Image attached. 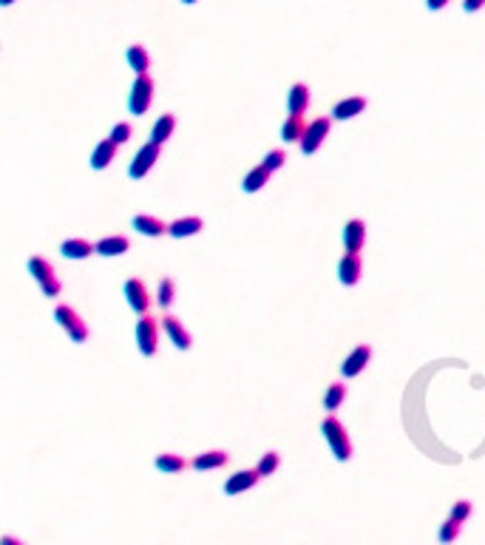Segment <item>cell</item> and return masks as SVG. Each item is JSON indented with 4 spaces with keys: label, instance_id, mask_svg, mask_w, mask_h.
Masks as SVG:
<instances>
[{
    "label": "cell",
    "instance_id": "obj_1",
    "mask_svg": "<svg viewBox=\"0 0 485 545\" xmlns=\"http://www.w3.org/2000/svg\"><path fill=\"white\" fill-rule=\"evenodd\" d=\"M321 432H324V440L329 443L332 454H335V460L346 463L352 460V440H349V432L346 426L335 417V415H326L324 423H321Z\"/></svg>",
    "mask_w": 485,
    "mask_h": 545
},
{
    "label": "cell",
    "instance_id": "obj_2",
    "mask_svg": "<svg viewBox=\"0 0 485 545\" xmlns=\"http://www.w3.org/2000/svg\"><path fill=\"white\" fill-rule=\"evenodd\" d=\"M28 272H32V279L37 282V287H40V293L46 298H57L60 290H63V282L57 279L51 261H46L43 256H32V259H28Z\"/></svg>",
    "mask_w": 485,
    "mask_h": 545
},
{
    "label": "cell",
    "instance_id": "obj_3",
    "mask_svg": "<svg viewBox=\"0 0 485 545\" xmlns=\"http://www.w3.org/2000/svg\"><path fill=\"white\" fill-rule=\"evenodd\" d=\"M54 321L63 327V332L69 336V341L74 344H85L88 341V324L77 315V310H71L69 304H57L54 307Z\"/></svg>",
    "mask_w": 485,
    "mask_h": 545
},
{
    "label": "cell",
    "instance_id": "obj_4",
    "mask_svg": "<svg viewBox=\"0 0 485 545\" xmlns=\"http://www.w3.org/2000/svg\"><path fill=\"white\" fill-rule=\"evenodd\" d=\"M136 349L145 358H154L159 352V321L148 313L136 321Z\"/></svg>",
    "mask_w": 485,
    "mask_h": 545
},
{
    "label": "cell",
    "instance_id": "obj_5",
    "mask_svg": "<svg viewBox=\"0 0 485 545\" xmlns=\"http://www.w3.org/2000/svg\"><path fill=\"white\" fill-rule=\"evenodd\" d=\"M329 131H332V116H318V119H312V123H307V131H304V137L298 139V145H301V154L312 157L315 150H318V148L326 142Z\"/></svg>",
    "mask_w": 485,
    "mask_h": 545
},
{
    "label": "cell",
    "instance_id": "obj_6",
    "mask_svg": "<svg viewBox=\"0 0 485 545\" xmlns=\"http://www.w3.org/2000/svg\"><path fill=\"white\" fill-rule=\"evenodd\" d=\"M150 103H154V77H150V74H136L131 97H128V111L142 116L150 108Z\"/></svg>",
    "mask_w": 485,
    "mask_h": 545
},
{
    "label": "cell",
    "instance_id": "obj_7",
    "mask_svg": "<svg viewBox=\"0 0 485 545\" xmlns=\"http://www.w3.org/2000/svg\"><path fill=\"white\" fill-rule=\"evenodd\" d=\"M159 154H162V145L145 142V145L136 150V157L131 159V165H128V176H131V179H145L148 171L159 162Z\"/></svg>",
    "mask_w": 485,
    "mask_h": 545
},
{
    "label": "cell",
    "instance_id": "obj_8",
    "mask_svg": "<svg viewBox=\"0 0 485 545\" xmlns=\"http://www.w3.org/2000/svg\"><path fill=\"white\" fill-rule=\"evenodd\" d=\"M123 293H125V301H128V307L134 313L145 315L150 310V295H148V287H145L142 279H128L125 287H123Z\"/></svg>",
    "mask_w": 485,
    "mask_h": 545
},
{
    "label": "cell",
    "instance_id": "obj_9",
    "mask_svg": "<svg viewBox=\"0 0 485 545\" xmlns=\"http://www.w3.org/2000/svg\"><path fill=\"white\" fill-rule=\"evenodd\" d=\"M369 358H372V347H369V344L355 347V349L344 358V363H341V375H344V378H355V375H360L363 370H367Z\"/></svg>",
    "mask_w": 485,
    "mask_h": 545
},
{
    "label": "cell",
    "instance_id": "obj_10",
    "mask_svg": "<svg viewBox=\"0 0 485 545\" xmlns=\"http://www.w3.org/2000/svg\"><path fill=\"white\" fill-rule=\"evenodd\" d=\"M261 480V474L256 472V469H241V472H236V474H230L227 477V483H224V494L227 497H236V494H245V492H250L256 483Z\"/></svg>",
    "mask_w": 485,
    "mask_h": 545
},
{
    "label": "cell",
    "instance_id": "obj_11",
    "mask_svg": "<svg viewBox=\"0 0 485 545\" xmlns=\"http://www.w3.org/2000/svg\"><path fill=\"white\" fill-rule=\"evenodd\" d=\"M162 329H165V336L170 338V344L176 347V349H191L193 347V341H191V332L185 329V324H182L176 315H165L162 318Z\"/></svg>",
    "mask_w": 485,
    "mask_h": 545
},
{
    "label": "cell",
    "instance_id": "obj_12",
    "mask_svg": "<svg viewBox=\"0 0 485 545\" xmlns=\"http://www.w3.org/2000/svg\"><path fill=\"white\" fill-rule=\"evenodd\" d=\"M363 241H367V222L363 219H349L344 227V248L346 253H358L363 250Z\"/></svg>",
    "mask_w": 485,
    "mask_h": 545
},
{
    "label": "cell",
    "instance_id": "obj_13",
    "mask_svg": "<svg viewBox=\"0 0 485 545\" xmlns=\"http://www.w3.org/2000/svg\"><path fill=\"white\" fill-rule=\"evenodd\" d=\"M360 272H363V264H360V256L358 253H346L338 264V279L344 287H355L360 282Z\"/></svg>",
    "mask_w": 485,
    "mask_h": 545
},
{
    "label": "cell",
    "instance_id": "obj_14",
    "mask_svg": "<svg viewBox=\"0 0 485 545\" xmlns=\"http://www.w3.org/2000/svg\"><path fill=\"white\" fill-rule=\"evenodd\" d=\"M227 460H230V454L224 449H210V451L196 454V458H193V469L196 472H213V469L227 466Z\"/></svg>",
    "mask_w": 485,
    "mask_h": 545
},
{
    "label": "cell",
    "instance_id": "obj_15",
    "mask_svg": "<svg viewBox=\"0 0 485 545\" xmlns=\"http://www.w3.org/2000/svg\"><path fill=\"white\" fill-rule=\"evenodd\" d=\"M307 108H310V85L307 83H295L290 88V94H287V111L304 116Z\"/></svg>",
    "mask_w": 485,
    "mask_h": 545
},
{
    "label": "cell",
    "instance_id": "obj_16",
    "mask_svg": "<svg viewBox=\"0 0 485 545\" xmlns=\"http://www.w3.org/2000/svg\"><path fill=\"white\" fill-rule=\"evenodd\" d=\"M367 97H346L341 103H335V108H332V119H338V123H344V119H352L358 114L367 111Z\"/></svg>",
    "mask_w": 485,
    "mask_h": 545
},
{
    "label": "cell",
    "instance_id": "obj_17",
    "mask_svg": "<svg viewBox=\"0 0 485 545\" xmlns=\"http://www.w3.org/2000/svg\"><path fill=\"white\" fill-rule=\"evenodd\" d=\"M128 248H131L128 236H105V239H100L94 245V253H100V256H123V253H128Z\"/></svg>",
    "mask_w": 485,
    "mask_h": 545
},
{
    "label": "cell",
    "instance_id": "obj_18",
    "mask_svg": "<svg viewBox=\"0 0 485 545\" xmlns=\"http://www.w3.org/2000/svg\"><path fill=\"white\" fill-rule=\"evenodd\" d=\"M134 227H136V233H142V236H150V239H159V236H165V233H168V225H165L162 219H157V216H148V214H139V216H134Z\"/></svg>",
    "mask_w": 485,
    "mask_h": 545
},
{
    "label": "cell",
    "instance_id": "obj_19",
    "mask_svg": "<svg viewBox=\"0 0 485 545\" xmlns=\"http://www.w3.org/2000/svg\"><path fill=\"white\" fill-rule=\"evenodd\" d=\"M202 227H204V222H202L199 216H185V219L170 222V225H168V233H170L173 239H188V236L202 233Z\"/></svg>",
    "mask_w": 485,
    "mask_h": 545
},
{
    "label": "cell",
    "instance_id": "obj_20",
    "mask_svg": "<svg viewBox=\"0 0 485 545\" xmlns=\"http://www.w3.org/2000/svg\"><path fill=\"white\" fill-rule=\"evenodd\" d=\"M114 157H116V145L111 139H103V142H97L94 154H91L88 162H91V168H94V171H105L114 162Z\"/></svg>",
    "mask_w": 485,
    "mask_h": 545
},
{
    "label": "cell",
    "instance_id": "obj_21",
    "mask_svg": "<svg viewBox=\"0 0 485 545\" xmlns=\"http://www.w3.org/2000/svg\"><path fill=\"white\" fill-rule=\"evenodd\" d=\"M60 253H63L66 259L80 261V259H88L91 253H94V245H91V241H85V239H66L63 245H60Z\"/></svg>",
    "mask_w": 485,
    "mask_h": 545
},
{
    "label": "cell",
    "instance_id": "obj_22",
    "mask_svg": "<svg viewBox=\"0 0 485 545\" xmlns=\"http://www.w3.org/2000/svg\"><path fill=\"white\" fill-rule=\"evenodd\" d=\"M344 401H346V386H344L341 381L329 383L326 392H324V409H326V415H335V412L341 409Z\"/></svg>",
    "mask_w": 485,
    "mask_h": 545
},
{
    "label": "cell",
    "instance_id": "obj_23",
    "mask_svg": "<svg viewBox=\"0 0 485 545\" xmlns=\"http://www.w3.org/2000/svg\"><path fill=\"white\" fill-rule=\"evenodd\" d=\"M173 128H176V116L173 114H162L154 123V128H150V142H157V145L168 142L173 137Z\"/></svg>",
    "mask_w": 485,
    "mask_h": 545
},
{
    "label": "cell",
    "instance_id": "obj_24",
    "mask_svg": "<svg viewBox=\"0 0 485 545\" xmlns=\"http://www.w3.org/2000/svg\"><path fill=\"white\" fill-rule=\"evenodd\" d=\"M125 57H128V66L134 69V74H148V69H150V54L145 51V46H139V43L128 46Z\"/></svg>",
    "mask_w": 485,
    "mask_h": 545
},
{
    "label": "cell",
    "instance_id": "obj_25",
    "mask_svg": "<svg viewBox=\"0 0 485 545\" xmlns=\"http://www.w3.org/2000/svg\"><path fill=\"white\" fill-rule=\"evenodd\" d=\"M304 131H307L304 116L290 114V116L284 119V126H281V139H284V142H298L301 137H304Z\"/></svg>",
    "mask_w": 485,
    "mask_h": 545
},
{
    "label": "cell",
    "instance_id": "obj_26",
    "mask_svg": "<svg viewBox=\"0 0 485 545\" xmlns=\"http://www.w3.org/2000/svg\"><path fill=\"white\" fill-rule=\"evenodd\" d=\"M154 466L159 469V472H165V474H179V472H185V458L182 454H173V451H162V454H157V460H154Z\"/></svg>",
    "mask_w": 485,
    "mask_h": 545
},
{
    "label": "cell",
    "instance_id": "obj_27",
    "mask_svg": "<svg viewBox=\"0 0 485 545\" xmlns=\"http://www.w3.org/2000/svg\"><path fill=\"white\" fill-rule=\"evenodd\" d=\"M270 182V171L264 168V165H256L247 176H245V182H241V191L245 193H258L264 185Z\"/></svg>",
    "mask_w": 485,
    "mask_h": 545
},
{
    "label": "cell",
    "instance_id": "obj_28",
    "mask_svg": "<svg viewBox=\"0 0 485 545\" xmlns=\"http://www.w3.org/2000/svg\"><path fill=\"white\" fill-rule=\"evenodd\" d=\"M279 466H281V454H279V451H264L261 460H258V466H256V472H258L261 477H272V474L279 472Z\"/></svg>",
    "mask_w": 485,
    "mask_h": 545
},
{
    "label": "cell",
    "instance_id": "obj_29",
    "mask_svg": "<svg viewBox=\"0 0 485 545\" xmlns=\"http://www.w3.org/2000/svg\"><path fill=\"white\" fill-rule=\"evenodd\" d=\"M173 295H176V282H173L170 276H165V279L159 282V290H157V301H159L162 310H168V307L173 304Z\"/></svg>",
    "mask_w": 485,
    "mask_h": 545
},
{
    "label": "cell",
    "instance_id": "obj_30",
    "mask_svg": "<svg viewBox=\"0 0 485 545\" xmlns=\"http://www.w3.org/2000/svg\"><path fill=\"white\" fill-rule=\"evenodd\" d=\"M460 528H463V526H460L457 520H451V517H448V520H446V523L440 526V531H437L440 542H443V545H451V542H457V537H460Z\"/></svg>",
    "mask_w": 485,
    "mask_h": 545
},
{
    "label": "cell",
    "instance_id": "obj_31",
    "mask_svg": "<svg viewBox=\"0 0 485 545\" xmlns=\"http://www.w3.org/2000/svg\"><path fill=\"white\" fill-rule=\"evenodd\" d=\"M471 511H474L471 500H457V503L451 505V514H448V517H451V520H457V523L463 526V523H466V520L471 517Z\"/></svg>",
    "mask_w": 485,
    "mask_h": 545
},
{
    "label": "cell",
    "instance_id": "obj_32",
    "mask_svg": "<svg viewBox=\"0 0 485 545\" xmlns=\"http://www.w3.org/2000/svg\"><path fill=\"white\" fill-rule=\"evenodd\" d=\"M284 162H287V154H284V150L281 148H276V150H270V154L261 159V165L272 173V171H281L284 168Z\"/></svg>",
    "mask_w": 485,
    "mask_h": 545
},
{
    "label": "cell",
    "instance_id": "obj_33",
    "mask_svg": "<svg viewBox=\"0 0 485 545\" xmlns=\"http://www.w3.org/2000/svg\"><path fill=\"white\" fill-rule=\"evenodd\" d=\"M131 134H134V131H131V123H116V126L111 128V137H108V139L119 148V145H125V142L131 139Z\"/></svg>",
    "mask_w": 485,
    "mask_h": 545
},
{
    "label": "cell",
    "instance_id": "obj_34",
    "mask_svg": "<svg viewBox=\"0 0 485 545\" xmlns=\"http://www.w3.org/2000/svg\"><path fill=\"white\" fill-rule=\"evenodd\" d=\"M485 6V0H463V12H479Z\"/></svg>",
    "mask_w": 485,
    "mask_h": 545
},
{
    "label": "cell",
    "instance_id": "obj_35",
    "mask_svg": "<svg viewBox=\"0 0 485 545\" xmlns=\"http://www.w3.org/2000/svg\"><path fill=\"white\" fill-rule=\"evenodd\" d=\"M451 3V0H426V6H429V12H440V9H446Z\"/></svg>",
    "mask_w": 485,
    "mask_h": 545
},
{
    "label": "cell",
    "instance_id": "obj_36",
    "mask_svg": "<svg viewBox=\"0 0 485 545\" xmlns=\"http://www.w3.org/2000/svg\"><path fill=\"white\" fill-rule=\"evenodd\" d=\"M0 545H23V539H17L12 534H3V537H0Z\"/></svg>",
    "mask_w": 485,
    "mask_h": 545
},
{
    "label": "cell",
    "instance_id": "obj_37",
    "mask_svg": "<svg viewBox=\"0 0 485 545\" xmlns=\"http://www.w3.org/2000/svg\"><path fill=\"white\" fill-rule=\"evenodd\" d=\"M15 3V0H0V6H12Z\"/></svg>",
    "mask_w": 485,
    "mask_h": 545
},
{
    "label": "cell",
    "instance_id": "obj_38",
    "mask_svg": "<svg viewBox=\"0 0 485 545\" xmlns=\"http://www.w3.org/2000/svg\"><path fill=\"white\" fill-rule=\"evenodd\" d=\"M182 3H185V6H193V3H196V0H182Z\"/></svg>",
    "mask_w": 485,
    "mask_h": 545
}]
</instances>
